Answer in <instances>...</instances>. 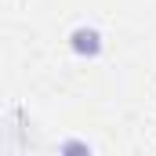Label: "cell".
<instances>
[{
	"mask_svg": "<svg viewBox=\"0 0 156 156\" xmlns=\"http://www.w3.org/2000/svg\"><path fill=\"white\" fill-rule=\"evenodd\" d=\"M73 51H76V55H98V51H102L98 29H76V33H73Z\"/></svg>",
	"mask_w": 156,
	"mask_h": 156,
	"instance_id": "obj_1",
	"label": "cell"
}]
</instances>
